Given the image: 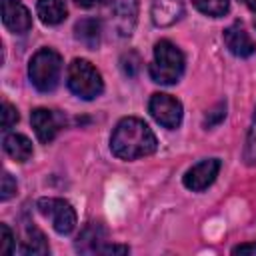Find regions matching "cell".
<instances>
[{"instance_id":"cell-1","label":"cell","mask_w":256,"mask_h":256,"mask_svg":"<svg viewBox=\"0 0 256 256\" xmlns=\"http://www.w3.org/2000/svg\"><path fill=\"white\" fill-rule=\"evenodd\" d=\"M158 142L152 128L134 116L122 118L110 136V150L120 160H138L154 154Z\"/></svg>"},{"instance_id":"cell-2","label":"cell","mask_w":256,"mask_h":256,"mask_svg":"<svg viewBox=\"0 0 256 256\" xmlns=\"http://www.w3.org/2000/svg\"><path fill=\"white\" fill-rule=\"evenodd\" d=\"M184 54L170 40H160L154 46V58L150 64V78L156 84H176L184 74Z\"/></svg>"},{"instance_id":"cell-3","label":"cell","mask_w":256,"mask_h":256,"mask_svg":"<svg viewBox=\"0 0 256 256\" xmlns=\"http://www.w3.org/2000/svg\"><path fill=\"white\" fill-rule=\"evenodd\" d=\"M60 74H62V58L54 48L44 46L30 58L28 78L36 90L52 92L60 82Z\"/></svg>"},{"instance_id":"cell-4","label":"cell","mask_w":256,"mask_h":256,"mask_svg":"<svg viewBox=\"0 0 256 256\" xmlns=\"http://www.w3.org/2000/svg\"><path fill=\"white\" fill-rule=\"evenodd\" d=\"M66 84H68L70 92L82 100H94L104 90V80H102L100 72L84 58H74L68 64Z\"/></svg>"},{"instance_id":"cell-5","label":"cell","mask_w":256,"mask_h":256,"mask_svg":"<svg viewBox=\"0 0 256 256\" xmlns=\"http://www.w3.org/2000/svg\"><path fill=\"white\" fill-rule=\"evenodd\" d=\"M102 18L118 36H130L138 18V0H102Z\"/></svg>"},{"instance_id":"cell-6","label":"cell","mask_w":256,"mask_h":256,"mask_svg":"<svg viewBox=\"0 0 256 256\" xmlns=\"http://www.w3.org/2000/svg\"><path fill=\"white\" fill-rule=\"evenodd\" d=\"M38 212L50 220L52 228L66 236L76 228V210L72 208V204L64 198H40L36 202Z\"/></svg>"},{"instance_id":"cell-7","label":"cell","mask_w":256,"mask_h":256,"mask_svg":"<svg viewBox=\"0 0 256 256\" xmlns=\"http://www.w3.org/2000/svg\"><path fill=\"white\" fill-rule=\"evenodd\" d=\"M148 112L160 126L168 130H176L182 124V104L170 94L164 92L152 94L148 102Z\"/></svg>"},{"instance_id":"cell-8","label":"cell","mask_w":256,"mask_h":256,"mask_svg":"<svg viewBox=\"0 0 256 256\" xmlns=\"http://www.w3.org/2000/svg\"><path fill=\"white\" fill-rule=\"evenodd\" d=\"M220 168H222V162L218 158H204V160H200L198 164H194L192 168L186 170L182 182L188 190L202 192L216 180Z\"/></svg>"},{"instance_id":"cell-9","label":"cell","mask_w":256,"mask_h":256,"mask_svg":"<svg viewBox=\"0 0 256 256\" xmlns=\"http://www.w3.org/2000/svg\"><path fill=\"white\" fill-rule=\"evenodd\" d=\"M30 122H32V128L36 132V138L42 142V144H48L56 138V134L60 132L62 128V116L56 114L54 110H48V108H36L32 110L30 114Z\"/></svg>"},{"instance_id":"cell-10","label":"cell","mask_w":256,"mask_h":256,"mask_svg":"<svg viewBox=\"0 0 256 256\" xmlns=\"http://www.w3.org/2000/svg\"><path fill=\"white\" fill-rule=\"evenodd\" d=\"M2 22L14 34H26L32 28V16L20 0H2Z\"/></svg>"},{"instance_id":"cell-11","label":"cell","mask_w":256,"mask_h":256,"mask_svg":"<svg viewBox=\"0 0 256 256\" xmlns=\"http://www.w3.org/2000/svg\"><path fill=\"white\" fill-rule=\"evenodd\" d=\"M224 44L238 58H248L256 50V44H254L252 36L246 32V28L240 22H234L224 30Z\"/></svg>"},{"instance_id":"cell-12","label":"cell","mask_w":256,"mask_h":256,"mask_svg":"<svg viewBox=\"0 0 256 256\" xmlns=\"http://www.w3.org/2000/svg\"><path fill=\"white\" fill-rule=\"evenodd\" d=\"M184 14L182 0H152V22L160 28L176 24Z\"/></svg>"},{"instance_id":"cell-13","label":"cell","mask_w":256,"mask_h":256,"mask_svg":"<svg viewBox=\"0 0 256 256\" xmlns=\"http://www.w3.org/2000/svg\"><path fill=\"white\" fill-rule=\"evenodd\" d=\"M106 238H108V232L106 228L100 224V222H90L78 236V242H76V248L80 252H88V254H96V252H102V248L106 246Z\"/></svg>"},{"instance_id":"cell-14","label":"cell","mask_w":256,"mask_h":256,"mask_svg":"<svg viewBox=\"0 0 256 256\" xmlns=\"http://www.w3.org/2000/svg\"><path fill=\"white\" fill-rule=\"evenodd\" d=\"M100 34H102V24L98 18H82L74 26L76 40L90 50H96L100 46Z\"/></svg>"},{"instance_id":"cell-15","label":"cell","mask_w":256,"mask_h":256,"mask_svg":"<svg viewBox=\"0 0 256 256\" xmlns=\"http://www.w3.org/2000/svg\"><path fill=\"white\" fill-rule=\"evenodd\" d=\"M4 152L10 158H14L16 162H26V160L32 158L34 148H32V142L24 134L12 132V134H6L4 136Z\"/></svg>"},{"instance_id":"cell-16","label":"cell","mask_w":256,"mask_h":256,"mask_svg":"<svg viewBox=\"0 0 256 256\" xmlns=\"http://www.w3.org/2000/svg\"><path fill=\"white\" fill-rule=\"evenodd\" d=\"M36 14L44 24L56 26V24L66 20L68 10H66V4L62 0H38L36 2Z\"/></svg>"},{"instance_id":"cell-17","label":"cell","mask_w":256,"mask_h":256,"mask_svg":"<svg viewBox=\"0 0 256 256\" xmlns=\"http://www.w3.org/2000/svg\"><path fill=\"white\" fill-rule=\"evenodd\" d=\"M20 252L22 254H48L50 248H48L46 236L36 226H26L24 240L20 244Z\"/></svg>"},{"instance_id":"cell-18","label":"cell","mask_w":256,"mask_h":256,"mask_svg":"<svg viewBox=\"0 0 256 256\" xmlns=\"http://www.w3.org/2000/svg\"><path fill=\"white\" fill-rule=\"evenodd\" d=\"M192 2L202 14L212 18H220L230 10V0H192Z\"/></svg>"},{"instance_id":"cell-19","label":"cell","mask_w":256,"mask_h":256,"mask_svg":"<svg viewBox=\"0 0 256 256\" xmlns=\"http://www.w3.org/2000/svg\"><path fill=\"white\" fill-rule=\"evenodd\" d=\"M244 162L246 164H256V110L252 116V124L248 128V136H246V144H244Z\"/></svg>"},{"instance_id":"cell-20","label":"cell","mask_w":256,"mask_h":256,"mask_svg":"<svg viewBox=\"0 0 256 256\" xmlns=\"http://www.w3.org/2000/svg\"><path fill=\"white\" fill-rule=\"evenodd\" d=\"M16 122H18V110H16V106H12L8 100H4L2 102V130L8 132Z\"/></svg>"},{"instance_id":"cell-21","label":"cell","mask_w":256,"mask_h":256,"mask_svg":"<svg viewBox=\"0 0 256 256\" xmlns=\"http://www.w3.org/2000/svg\"><path fill=\"white\" fill-rule=\"evenodd\" d=\"M16 246L14 234L8 228V224H0V254H12Z\"/></svg>"},{"instance_id":"cell-22","label":"cell","mask_w":256,"mask_h":256,"mask_svg":"<svg viewBox=\"0 0 256 256\" xmlns=\"http://www.w3.org/2000/svg\"><path fill=\"white\" fill-rule=\"evenodd\" d=\"M224 116H226V104H224V102H218V104L206 114V118H204V126H206V128H212V126L220 124V122L224 120Z\"/></svg>"},{"instance_id":"cell-23","label":"cell","mask_w":256,"mask_h":256,"mask_svg":"<svg viewBox=\"0 0 256 256\" xmlns=\"http://www.w3.org/2000/svg\"><path fill=\"white\" fill-rule=\"evenodd\" d=\"M16 180L12 178V174H8V172H4L2 174V188H0V198L6 202V200H10L14 194H16Z\"/></svg>"},{"instance_id":"cell-24","label":"cell","mask_w":256,"mask_h":256,"mask_svg":"<svg viewBox=\"0 0 256 256\" xmlns=\"http://www.w3.org/2000/svg\"><path fill=\"white\" fill-rule=\"evenodd\" d=\"M232 254H250V256H256V242L238 244V246L232 248Z\"/></svg>"},{"instance_id":"cell-25","label":"cell","mask_w":256,"mask_h":256,"mask_svg":"<svg viewBox=\"0 0 256 256\" xmlns=\"http://www.w3.org/2000/svg\"><path fill=\"white\" fill-rule=\"evenodd\" d=\"M128 252V248L126 246H116V244H106L104 248H102V252L100 254H126Z\"/></svg>"},{"instance_id":"cell-26","label":"cell","mask_w":256,"mask_h":256,"mask_svg":"<svg viewBox=\"0 0 256 256\" xmlns=\"http://www.w3.org/2000/svg\"><path fill=\"white\" fill-rule=\"evenodd\" d=\"M78 6H82V8H92V6H96V4H100L102 0H74Z\"/></svg>"},{"instance_id":"cell-27","label":"cell","mask_w":256,"mask_h":256,"mask_svg":"<svg viewBox=\"0 0 256 256\" xmlns=\"http://www.w3.org/2000/svg\"><path fill=\"white\" fill-rule=\"evenodd\" d=\"M246 4H248V8H250V10H254V12H256V0H246Z\"/></svg>"},{"instance_id":"cell-28","label":"cell","mask_w":256,"mask_h":256,"mask_svg":"<svg viewBox=\"0 0 256 256\" xmlns=\"http://www.w3.org/2000/svg\"><path fill=\"white\" fill-rule=\"evenodd\" d=\"M254 26H256V18H254Z\"/></svg>"}]
</instances>
